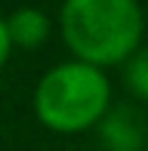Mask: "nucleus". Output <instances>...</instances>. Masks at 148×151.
<instances>
[{
	"label": "nucleus",
	"mask_w": 148,
	"mask_h": 151,
	"mask_svg": "<svg viewBox=\"0 0 148 151\" xmlns=\"http://www.w3.org/2000/svg\"><path fill=\"white\" fill-rule=\"evenodd\" d=\"M111 105V83L102 68L86 62H62L40 77L34 114L52 133H80L96 127Z\"/></svg>",
	"instance_id": "2"
},
{
	"label": "nucleus",
	"mask_w": 148,
	"mask_h": 151,
	"mask_svg": "<svg viewBox=\"0 0 148 151\" xmlns=\"http://www.w3.org/2000/svg\"><path fill=\"white\" fill-rule=\"evenodd\" d=\"M124 83L136 99L148 102V46H139L124 62Z\"/></svg>",
	"instance_id": "5"
},
{
	"label": "nucleus",
	"mask_w": 148,
	"mask_h": 151,
	"mask_svg": "<svg viewBox=\"0 0 148 151\" xmlns=\"http://www.w3.org/2000/svg\"><path fill=\"white\" fill-rule=\"evenodd\" d=\"M59 28L77 62L108 68L139 50L145 16L139 0H65Z\"/></svg>",
	"instance_id": "1"
},
{
	"label": "nucleus",
	"mask_w": 148,
	"mask_h": 151,
	"mask_svg": "<svg viewBox=\"0 0 148 151\" xmlns=\"http://www.w3.org/2000/svg\"><path fill=\"white\" fill-rule=\"evenodd\" d=\"M96 129L108 151H142L145 145V117L133 105H108Z\"/></svg>",
	"instance_id": "3"
},
{
	"label": "nucleus",
	"mask_w": 148,
	"mask_h": 151,
	"mask_svg": "<svg viewBox=\"0 0 148 151\" xmlns=\"http://www.w3.org/2000/svg\"><path fill=\"white\" fill-rule=\"evenodd\" d=\"M3 25H6V34H9V43L22 46V50H37L52 31L50 16L37 6H22V9L9 12V19H3Z\"/></svg>",
	"instance_id": "4"
},
{
	"label": "nucleus",
	"mask_w": 148,
	"mask_h": 151,
	"mask_svg": "<svg viewBox=\"0 0 148 151\" xmlns=\"http://www.w3.org/2000/svg\"><path fill=\"white\" fill-rule=\"evenodd\" d=\"M9 52H12V43H9V34H6V25H3V19H0V68L6 65Z\"/></svg>",
	"instance_id": "6"
}]
</instances>
